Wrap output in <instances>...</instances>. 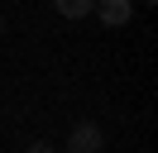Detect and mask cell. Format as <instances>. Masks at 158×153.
Wrapping results in <instances>:
<instances>
[{"label": "cell", "mask_w": 158, "mask_h": 153, "mask_svg": "<svg viewBox=\"0 0 158 153\" xmlns=\"http://www.w3.org/2000/svg\"><path fill=\"white\" fill-rule=\"evenodd\" d=\"M106 148V134H101L96 120H77L67 134V153H101Z\"/></svg>", "instance_id": "cell-1"}, {"label": "cell", "mask_w": 158, "mask_h": 153, "mask_svg": "<svg viewBox=\"0 0 158 153\" xmlns=\"http://www.w3.org/2000/svg\"><path fill=\"white\" fill-rule=\"evenodd\" d=\"M96 14H101V24L120 29V24L134 19V0H96Z\"/></svg>", "instance_id": "cell-2"}, {"label": "cell", "mask_w": 158, "mask_h": 153, "mask_svg": "<svg viewBox=\"0 0 158 153\" xmlns=\"http://www.w3.org/2000/svg\"><path fill=\"white\" fill-rule=\"evenodd\" d=\"M53 10H58L62 19H86L91 10H96V0H53Z\"/></svg>", "instance_id": "cell-3"}, {"label": "cell", "mask_w": 158, "mask_h": 153, "mask_svg": "<svg viewBox=\"0 0 158 153\" xmlns=\"http://www.w3.org/2000/svg\"><path fill=\"white\" fill-rule=\"evenodd\" d=\"M29 153H53V143H48V139H34V143H29Z\"/></svg>", "instance_id": "cell-4"}, {"label": "cell", "mask_w": 158, "mask_h": 153, "mask_svg": "<svg viewBox=\"0 0 158 153\" xmlns=\"http://www.w3.org/2000/svg\"><path fill=\"white\" fill-rule=\"evenodd\" d=\"M0 34H5V14H0Z\"/></svg>", "instance_id": "cell-5"}, {"label": "cell", "mask_w": 158, "mask_h": 153, "mask_svg": "<svg viewBox=\"0 0 158 153\" xmlns=\"http://www.w3.org/2000/svg\"><path fill=\"white\" fill-rule=\"evenodd\" d=\"M139 5H153V0H139Z\"/></svg>", "instance_id": "cell-6"}]
</instances>
